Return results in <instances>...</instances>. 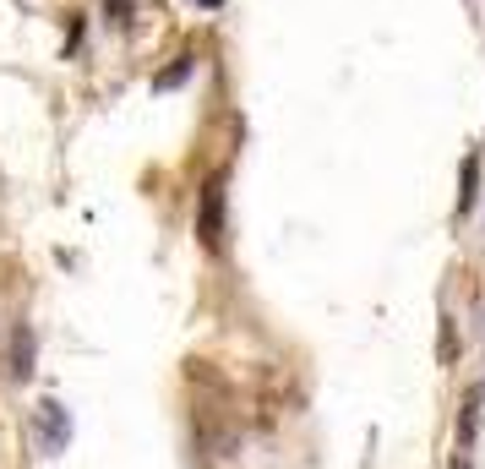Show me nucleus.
<instances>
[{"mask_svg": "<svg viewBox=\"0 0 485 469\" xmlns=\"http://www.w3.org/2000/svg\"><path fill=\"white\" fill-rule=\"evenodd\" d=\"M186 77H191V60L180 55V65H169V72L159 77V88H175V83H186Z\"/></svg>", "mask_w": 485, "mask_h": 469, "instance_id": "nucleus-4", "label": "nucleus"}, {"mask_svg": "<svg viewBox=\"0 0 485 469\" xmlns=\"http://www.w3.org/2000/svg\"><path fill=\"white\" fill-rule=\"evenodd\" d=\"M33 360H39V339H33L28 322H17L12 327V382H28L33 377Z\"/></svg>", "mask_w": 485, "mask_h": 469, "instance_id": "nucleus-3", "label": "nucleus"}, {"mask_svg": "<svg viewBox=\"0 0 485 469\" xmlns=\"http://www.w3.org/2000/svg\"><path fill=\"white\" fill-rule=\"evenodd\" d=\"M196 6H202V12H219V6H224V0H196Z\"/></svg>", "mask_w": 485, "mask_h": 469, "instance_id": "nucleus-6", "label": "nucleus"}, {"mask_svg": "<svg viewBox=\"0 0 485 469\" xmlns=\"http://www.w3.org/2000/svg\"><path fill=\"white\" fill-rule=\"evenodd\" d=\"M196 235H202V246H207V251H219V240H224V186H219V180H207V186H202Z\"/></svg>", "mask_w": 485, "mask_h": 469, "instance_id": "nucleus-1", "label": "nucleus"}, {"mask_svg": "<svg viewBox=\"0 0 485 469\" xmlns=\"http://www.w3.org/2000/svg\"><path fill=\"white\" fill-rule=\"evenodd\" d=\"M458 208H474V159L463 164V196H458Z\"/></svg>", "mask_w": 485, "mask_h": 469, "instance_id": "nucleus-5", "label": "nucleus"}, {"mask_svg": "<svg viewBox=\"0 0 485 469\" xmlns=\"http://www.w3.org/2000/svg\"><path fill=\"white\" fill-rule=\"evenodd\" d=\"M33 431H39L44 453H65V442H72V415H65L55 398H44L39 415H33Z\"/></svg>", "mask_w": 485, "mask_h": 469, "instance_id": "nucleus-2", "label": "nucleus"}, {"mask_svg": "<svg viewBox=\"0 0 485 469\" xmlns=\"http://www.w3.org/2000/svg\"><path fill=\"white\" fill-rule=\"evenodd\" d=\"M453 469H469V458H453Z\"/></svg>", "mask_w": 485, "mask_h": 469, "instance_id": "nucleus-7", "label": "nucleus"}]
</instances>
